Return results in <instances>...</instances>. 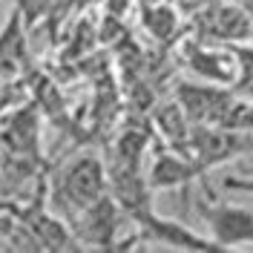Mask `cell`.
<instances>
[{"label": "cell", "mask_w": 253, "mask_h": 253, "mask_svg": "<svg viewBox=\"0 0 253 253\" xmlns=\"http://www.w3.org/2000/svg\"><path fill=\"white\" fill-rule=\"evenodd\" d=\"M107 193H110L107 164L95 153H81L52 175L49 202H52V210L58 216L69 221L75 219L84 207H89Z\"/></svg>", "instance_id": "1"}, {"label": "cell", "mask_w": 253, "mask_h": 253, "mask_svg": "<svg viewBox=\"0 0 253 253\" xmlns=\"http://www.w3.org/2000/svg\"><path fill=\"white\" fill-rule=\"evenodd\" d=\"M248 150H253V141L242 132V129L196 124L193 126V135H190L187 156H190V161L199 167V173L205 175V170L216 167L221 161L239 158L242 153H248Z\"/></svg>", "instance_id": "2"}, {"label": "cell", "mask_w": 253, "mask_h": 253, "mask_svg": "<svg viewBox=\"0 0 253 253\" xmlns=\"http://www.w3.org/2000/svg\"><path fill=\"white\" fill-rule=\"evenodd\" d=\"M199 216L207 224V236L221 251L230 248H253V210L221 202H202Z\"/></svg>", "instance_id": "3"}, {"label": "cell", "mask_w": 253, "mask_h": 253, "mask_svg": "<svg viewBox=\"0 0 253 253\" xmlns=\"http://www.w3.org/2000/svg\"><path fill=\"white\" fill-rule=\"evenodd\" d=\"M118 221H121V207L107 193L89 207H84L75 219H69V227L81 242V248H101L104 251V248H115Z\"/></svg>", "instance_id": "4"}, {"label": "cell", "mask_w": 253, "mask_h": 253, "mask_svg": "<svg viewBox=\"0 0 253 253\" xmlns=\"http://www.w3.org/2000/svg\"><path fill=\"white\" fill-rule=\"evenodd\" d=\"M138 230H141V236L156 239V242L167 245V248H175V251H221L210 236H202V233L190 230L187 224H181L175 219H164L156 210L138 224Z\"/></svg>", "instance_id": "5"}, {"label": "cell", "mask_w": 253, "mask_h": 253, "mask_svg": "<svg viewBox=\"0 0 253 253\" xmlns=\"http://www.w3.org/2000/svg\"><path fill=\"white\" fill-rule=\"evenodd\" d=\"M196 178H202L199 167L190 161V156L178 153L173 147L156 153L150 170H147V181H150L153 190H178V187H187Z\"/></svg>", "instance_id": "6"}, {"label": "cell", "mask_w": 253, "mask_h": 253, "mask_svg": "<svg viewBox=\"0 0 253 253\" xmlns=\"http://www.w3.org/2000/svg\"><path fill=\"white\" fill-rule=\"evenodd\" d=\"M29 66L26 32H23V12L15 9L6 26L0 29V81H15Z\"/></svg>", "instance_id": "7"}, {"label": "cell", "mask_w": 253, "mask_h": 253, "mask_svg": "<svg viewBox=\"0 0 253 253\" xmlns=\"http://www.w3.org/2000/svg\"><path fill=\"white\" fill-rule=\"evenodd\" d=\"M205 23L207 32L224 43H239V41L253 38V15L245 12L239 3H224V6L210 9L205 15Z\"/></svg>", "instance_id": "8"}, {"label": "cell", "mask_w": 253, "mask_h": 253, "mask_svg": "<svg viewBox=\"0 0 253 253\" xmlns=\"http://www.w3.org/2000/svg\"><path fill=\"white\" fill-rule=\"evenodd\" d=\"M156 126H158V132L164 135V141L170 144L173 150H178V153H184V156H187L193 126H190L187 112H184V107H181L178 101L164 104V107L156 112Z\"/></svg>", "instance_id": "9"}, {"label": "cell", "mask_w": 253, "mask_h": 253, "mask_svg": "<svg viewBox=\"0 0 253 253\" xmlns=\"http://www.w3.org/2000/svg\"><path fill=\"white\" fill-rule=\"evenodd\" d=\"M141 26L147 29L150 38H156V41H170L175 32H178V23H181V17H178V9H175L170 0H156V3H141Z\"/></svg>", "instance_id": "10"}, {"label": "cell", "mask_w": 253, "mask_h": 253, "mask_svg": "<svg viewBox=\"0 0 253 253\" xmlns=\"http://www.w3.org/2000/svg\"><path fill=\"white\" fill-rule=\"evenodd\" d=\"M190 69H193V72H199L202 78L219 81V84H227V81H233V72H236L233 61L227 63V61H224V58L219 55V52H207V49H193Z\"/></svg>", "instance_id": "11"}, {"label": "cell", "mask_w": 253, "mask_h": 253, "mask_svg": "<svg viewBox=\"0 0 253 253\" xmlns=\"http://www.w3.org/2000/svg\"><path fill=\"white\" fill-rule=\"evenodd\" d=\"M147 147H150V135L144 129H138V126H129V129H124L118 135V141H115V158L141 167V158L147 153Z\"/></svg>", "instance_id": "12"}, {"label": "cell", "mask_w": 253, "mask_h": 253, "mask_svg": "<svg viewBox=\"0 0 253 253\" xmlns=\"http://www.w3.org/2000/svg\"><path fill=\"white\" fill-rule=\"evenodd\" d=\"M132 9V0H104V12L115 17H126V12Z\"/></svg>", "instance_id": "13"}, {"label": "cell", "mask_w": 253, "mask_h": 253, "mask_svg": "<svg viewBox=\"0 0 253 253\" xmlns=\"http://www.w3.org/2000/svg\"><path fill=\"white\" fill-rule=\"evenodd\" d=\"M227 190H239V193H253V178H239V175H227L221 181Z\"/></svg>", "instance_id": "14"}, {"label": "cell", "mask_w": 253, "mask_h": 253, "mask_svg": "<svg viewBox=\"0 0 253 253\" xmlns=\"http://www.w3.org/2000/svg\"><path fill=\"white\" fill-rule=\"evenodd\" d=\"M233 3H239L245 12H251V15H253V0H233Z\"/></svg>", "instance_id": "15"}]
</instances>
